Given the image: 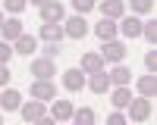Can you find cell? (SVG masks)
I'll return each mask as SVG.
<instances>
[{
	"label": "cell",
	"mask_w": 157,
	"mask_h": 125,
	"mask_svg": "<svg viewBox=\"0 0 157 125\" xmlns=\"http://www.w3.org/2000/svg\"><path fill=\"white\" fill-rule=\"evenodd\" d=\"M19 112H22V119L25 122H41L44 116H47V106H44V100H32V103H25V106H19Z\"/></svg>",
	"instance_id": "cell-1"
},
{
	"label": "cell",
	"mask_w": 157,
	"mask_h": 125,
	"mask_svg": "<svg viewBox=\"0 0 157 125\" xmlns=\"http://www.w3.org/2000/svg\"><path fill=\"white\" fill-rule=\"evenodd\" d=\"M101 56H104V62H123V56H126V44H120L116 38H113V41H104Z\"/></svg>",
	"instance_id": "cell-2"
},
{
	"label": "cell",
	"mask_w": 157,
	"mask_h": 125,
	"mask_svg": "<svg viewBox=\"0 0 157 125\" xmlns=\"http://www.w3.org/2000/svg\"><path fill=\"white\" fill-rule=\"evenodd\" d=\"M29 94L38 97V100H54V97H57V88H54L50 78H35V84L29 88Z\"/></svg>",
	"instance_id": "cell-3"
},
{
	"label": "cell",
	"mask_w": 157,
	"mask_h": 125,
	"mask_svg": "<svg viewBox=\"0 0 157 125\" xmlns=\"http://www.w3.org/2000/svg\"><path fill=\"white\" fill-rule=\"evenodd\" d=\"M129 116H132L135 122H145L148 116H151V97H132L129 100Z\"/></svg>",
	"instance_id": "cell-4"
},
{
	"label": "cell",
	"mask_w": 157,
	"mask_h": 125,
	"mask_svg": "<svg viewBox=\"0 0 157 125\" xmlns=\"http://www.w3.org/2000/svg\"><path fill=\"white\" fill-rule=\"evenodd\" d=\"M63 34H69L72 41H82V38L88 34V22L82 16H69L66 19V28H63Z\"/></svg>",
	"instance_id": "cell-5"
},
{
	"label": "cell",
	"mask_w": 157,
	"mask_h": 125,
	"mask_svg": "<svg viewBox=\"0 0 157 125\" xmlns=\"http://www.w3.org/2000/svg\"><path fill=\"white\" fill-rule=\"evenodd\" d=\"M94 34L101 38V41H113V38L120 34V25H116L113 19H107V16H104V19L94 25Z\"/></svg>",
	"instance_id": "cell-6"
},
{
	"label": "cell",
	"mask_w": 157,
	"mask_h": 125,
	"mask_svg": "<svg viewBox=\"0 0 157 125\" xmlns=\"http://www.w3.org/2000/svg\"><path fill=\"white\" fill-rule=\"evenodd\" d=\"M88 88H91L94 94H107V91H110V75L104 72V69L91 72V78H88Z\"/></svg>",
	"instance_id": "cell-7"
},
{
	"label": "cell",
	"mask_w": 157,
	"mask_h": 125,
	"mask_svg": "<svg viewBox=\"0 0 157 125\" xmlns=\"http://www.w3.org/2000/svg\"><path fill=\"white\" fill-rule=\"evenodd\" d=\"M32 75H35V78H50V75H57L54 59H47V56L35 59V62H32Z\"/></svg>",
	"instance_id": "cell-8"
},
{
	"label": "cell",
	"mask_w": 157,
	"mask_h": 125,
	"mask_svg": "<svg viewBox=\"0 0 157 125\" xmlns=\"http://www.w3.org/2000/svg\"><path fill=\"white\" fill-rule=\"evenodd\" d=\"M63 84H66V91H82L85 88V72L82 69H69L63 75Z\"/></svg>",
	"instance_id": "cell-9"
},
{
	"label": "cell",
	"mask_w": 157,
	"mask_h": 125,
	"mask_svg": "<svg viewBox=\"0 0 157 125\" xmlns=\"http://www.w3.org/2000/svg\"><path fill=\"white\" fill-rule=\"evenodd\" d=\"M41 19L44 22H60L63 19V6L57 3V0H47V3L41 6Z\"/></svg>",
	"instance_id": "cell-10"
},
{
	"label": "cell",
	"mask_w": 157,
	"mask_h": 125,
	"mask_svg": "<svg viewBox=\"0 0 157 125\" xmlns=\"http://www.w3.org/2000/svg\"><path fill=\"white\" fill-rule=\"evenodd\" d=\"M0 34H3L6 41H16V38L22 34V22H19V19H3V25H0Z\"/></svg>",
	"instance_id": "cell-11"
},
{
	"label": "cell",
	"mask_w": 157,
	"mask_h": 125,
	"mask_svg": "<svg viewBox=\"0 0 157 125\" xmlns=\"http://www.w3.org/2000/svg\"><path fill=\"white\" fill-rule=\"evenodd\" d=\"M50 116H54V119H60V122L72 119V103H69V100H57V103L50 106Z\"/></svg>",
	"instance_id": "cell-12"
},
{
	"label": "cell",
	"mask_w": 157,
	"mask_h": 125,
	"mask_svg": "<svg viewBox=\"0 0 157 125\" xmlns=\"http://www.w3.org/2000/svg\"><path fill=\"white\" fill-rule=\"evenodd\" d=\"M123 0H101V12H104V16H107V19H116V16H123Z\"/></svg>",
	"instance_id": "cell-13"
},
{
	"label": "cell",
	"mask_w": 157,
	"mask_h": 125,
	"mask_svg": "<svg viewBox=\"0 0 157 125\" xmlns=\"http://www.w3.org/2000/svg\"><path fill=\"white\" fill-rule=\"evenodd\" d=\"M98 69H104V56L101 53H85L82 56V72H98Z\"/></svg>",
	"instance_id": "cell-14"
},
{
	"label": "cell",
	"mask_w": 157,
	"mask_h": 125,
	"mask_svg": "<svg viewBox=\"0 0 157 125\" xmlns=\"http://www.w3.org/2000/svg\"><path fill=\"white\" fill-rule=\"evenodd\" d=\"M129 100H132V91H129L126 84H116V91H113V106H116V109H126Z\"/></svg>",
	"instance_id": "cell-15"
},
{
	"label": "cell",
	"mask_w": 157,
	"mask_h": 125,
	"mask_svg": "<svg viewBox=\"0 0 157 125\" xmlns=\"http://www.w3.org/2000/svg\"><path fill=\"white\" fill-rule=\"evenodd\" d=\"M13 53H22V56L35 53V38H32V34H19V38H16V50H13Z\"/></svg>",
	"instance_id": "cell-16"
},
{
	"label": "cell",
	"mask_w": 157,
	"mask_h": 125,
	"mask_svg": "<svg viewBox=\"0 0 157 125\" xmlns=\"http://www.w3.org/2000/svg\"><path fill=\"white\" fill-rule=\"evenodd\" d=\"M41 38H44V41H57V44H60L63 28H60L57 22H44V25H41Z\"/></svg>",
	"instance_id": "cell-17"
},
{
	"label": "cell",
	"mask_w": 157,
	"mask_h": 125,
	"mask_svg": "<svg viewBox=\"0 0 157 125\" xmlns=\"http://www.w3.org/2000/svg\"><path fill=\"white\" fill-rule=\"evenodd\" d=\"M19 100H22V97H19V91H3V94H0V106L13 112V109H19V106H22Z\"/></svg>",
	"instance_id": "cell-18"
},
{
	"label": "cell",
	"mask_w": 157,
	"mask_h": 125,
	"mask_svg": "<svg viewBox=\"0 0 157 125\" xmlns=\"http://www.w3.org/2000/svg\"><path fill=\"white\" fill-rule=\"evenodd\" d=\"M120 31L126 34V38H138L141 34V19H135V16H129L123 25H120Z\"/></svg>",
	"instance_id": "cell-19"
},
{
	"label": "cell",
	"mask_w": 157,
	"mask_h": 125,
	"mask_svg": "<svg viewBox=\"0 0 157 125\" xmlns=\"http://www.w3.org/2000/svg\"><path fill=\"white\" fill-rule=\"evenodd\" d=\"M129 78H132V72H129L123 62H116V69L110 72V84H129Z\"/></svg>",
	"instance_id": "cell-20"
},
{
	"label": "cell",
	"mask_w": 157,
	"mask_h": 125,
	"mask_svg": "<svg viewBox=\"0 0 157 125\" xmlns=\"http://www.w3.org/2000/svg\"><path fill=\"white\" fill-rule=\"evenodd\" d=\"M138 91H141V97H154V94H157V81H154V72H151V75H145V78L138 81Z\"/></svg>",
	"instance_id": "cell-21"
},
{
	"label": "cell",
	"mask_w": 157,
	"mask_h": 125,
	"mask_svg": "<svg viewBox=\"0 0 157 125\" xmlns=\"http://www.w3.org/2000/svg\"><path fill=\"white\" fill-rule=\"evenodd\" d=\"M72 116H75V122L78 125H91V122H94V109H78V112H72Z\"/></svg>",
	"instance_id": "cell-22"
},
{
	"label": "cell",
	"mask_w": 157,
	"mask_h": 125,
	"mask_svg": "<svg viewBox=\"0 0 157 125\" xmlns=\"http://www.w3.org/2000/svg\"><path fill=\"white\" fill-rule=\"evenodd\" d=\"M141 34H145V38H148V41L154 44V38H157V22H154V19H151L148 25H145V22H141Z\"/></svg>",
	"instance_id": "cell-23"
},
{
	"label": "cell",
	"mask_w": 157,
	"mask_h": 125,
	"mask_svg": "<svg viewBox=\"0 0 157 125\" xmlns=\"http://www.w3.org/2000/svg\"><path fill=\"white\" fill-rule=\"evenodd\" d=\"M25 3H29V0H3V6H6L10 12H22V9H25Z\"/></svg>",
	"instance_id": "cell-24"
},
{
	"label": "cell",
	"mask_w": 157,
	"mask_h": 125,
	"mask_svg": "<svg viewBox=\"0 0 157 125\" xmlns=\"http://www.w3.org/2000/svg\"><path fill=\"white\" fill-rule=\"evenodd\" d=\"M60 53H63V50H60V44H57V41H47V50H44V56H47V59H57Z\"/></svg>",
	"instance_id": "cell-25"
},
{
	"label": "cell",
	"mask_w": 157,
	"mask_h": 125,
	"mask_svg": "<svg viewBox=\"0 0 157 125\" xmlns=\"http://www.w3.org/2000/svg\"><path fill=\"white\" fill-rule=\"evenodd\" d=\"M129 3H132V9H135V12H148L154 0H129Z\"/></svg>",
	"instance_id": "cell-26"
},
{
	"label": "cell",
	"mask_w": 157,
	"mask_h": 125,
	"mask_svg": "<svg viewBox=\"0 0 157 125\" xmlns=\"http://www.w3.org/2000/svg\"><path fill=\"white\" fill-rule=\"evenodd\" d=\"M145 69H148V72L157 69V53H154V50H151V53H145Z\"/></svg>",
	"instance_id": "cell-27"
},
{
	"label": "cell",
	"mask_w": 157,
	"mask_h": 125,
	"mask_svg": "<svg viewBox=\"0 0 157 125\" xmlns=\"http://www.w3.org/2000/svg\"><path fill=\"white\" fill-rule=\"evenodd\" d=\"M72 6H75L78 12H88L91 6H94V0H72Z\"/></svg>",
	"instance_id": "cell-28"
},
{
	"label": "cell",
	"mask_w": 157,
	"mask_h": 125,
	"mask_svg": "<svg viewBox=\"0 0 157 125\" xmlns=\"http://www.w3.org/2000/svg\"><path fill=\"white\" fill-rule=\"evenodd\" d=\"M10 56H13V47H10L6 41H0V62H6Z\"/></svg>",
	"instance_id": "cell-29"
},
{
	"label": "cell",
	"mask_w": 157,
	"mask_h": 125,
	"mask_svg": "<svg viewBox=\"0 0 157 125\" xmlns=\"http://www.w3.org/2000/svg\"><path fill=\"white\" fill-rule=\"evenodd\" d=\"M10 78H13V72L6 69V62H0V84H10Z\"/></svg>",
	"instance_id": "cell-30"
},
{
	"label": "cell",
	"mask_w": 157,
	"mask_h": 125,
	"mask_svg": "<svg viewBox=\"0 0 157 125\" xmlns=\"http://www.w3.org/2000/svg\"><path fill=\"white\" fill-rule=\"evenodd\" d=\"M107 122H110V125H123V122H126V116L116 109V112H110V116H107Z\"/></svg>",
	"instance_id": "cell-31"
},
{
	"label": "cell",
	"mask_w": 157,
	"mask_h": 125,
	"mask_svg": "<svg viewBox=\"0 0 157 125\" xmlns=\"http://www.w3.org/2000/svg\"><path fill=\"white\" fill-rule=\"evenodd\" d=\"M32 3H38V6H44V3H47V0H32Z\"/></svg>",
	"instance_id": "cell-32"
},
{
	"label": "cell",
	"mask_w": 157,
	"mask_h": 125,
	"mask_svg": "<svg viewBox=\"0 0 157 125\" xmlns=\"http://www.w3.org/2000/svg\"><path fill=\"white\" fill-rule=\"evenodd\" d=\"M0 25H3V16H0Z\"/></svg>",
	"instance_id": "cell-33"
}]
</instances>
